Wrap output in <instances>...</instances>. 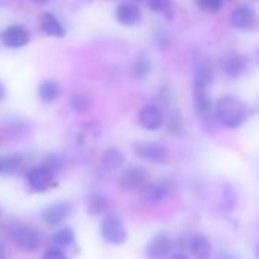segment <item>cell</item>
Here are the masks:
<instances>
[{
	"label": "cell",
	"mask_w": 259,
	"mask_h": 259,
	"mask_svg": "<svg viewBox=\"0 0 259 259\" xmlns=\"http://www.w3.org/2000/svg\"><path fill=\"white\" fill-rule=\"evenodd\" d=\"M141 199L146 202V203H150V205H158L161 202H164L170 191H171V187L167 184V182H146L141 188Z\"/></svg>",
	"instance_id": "obj_11"
},
{
	"label": "cell",
	"mask_w": 259,
	"mask_h": 259,
	"mask_svg": "<svg viewBox=\"0 0 259 259\" xmlns=\"http://www.w3.org/2000/svg\"><path fill=\"white\" fill-rule=\"evenodd\" d=\"M173 250V240L167 232H158L146 246V256L149 259H165Z\"/></svg>",
	"instance_id": "obj_5"
},
{
	"label": "cell",
	"mask_w": 259,
	"mask_h": 259,
	"mask_svg": "<svg viewBox=\"0 0 259 259\" xmlns=\"http://www.w3.org/2000/svg\"><path fill=\"white\" fill-rule=\"evenodd\" d=\"M124 164V155L118 147H109L102 156V167L108 171H115Z\"/></svg>",
	"instance_id": "obj_20"
},
{
	"label": "cell",
	"mask_w": 259,
	"mask_h": 259,
	"mask_svg": "<svg viewBox=\"0 0 259 259\" xmlns=\"http://www.w3.org/2000/svg\"><path fill=\"white\" fill-rule=\"evenodd\" d=\"M44 167H47L50 171H58L61 167H62V158L59 156V155H50V156H47L46 158V161H44V164H42Z\"/></svg>",
	"instance_id": "obj_28"
},
{
	"label": "cell",
	"mask_w": 259,
	"mask_h": 259,
	"mask_svg": "<svg viewBox=\"0 0 259 259\" xmlns=\"http://www.w3.org/2000/svg\"><path fill=\"white\" fill-rule=\"evenodd\" d=\"M193 96H194V108H196L197 114L202 115L203 118L209 117L211 111H212V100L208 96V87L194 82Z\"/></svg>",
	"instance_id": "obj_14"
},
{
	"label": "cell",
	"mask_w": 259,
	"mask_h": 259,
	"mask_svg": "<svg viewBox=\"0 0 259 259\" xmlns=\"http://www.w3.org/2000/svg\"><path fill=\"white\" fill-rule=\"evenodd\" d=\"M85 2H87V3H88V2H91V0H85Z\"/></svg>",
	"instance_id": "obj_36"
},
{
	"label": "cell",
	"mask_w": 259,
	"mask_h": 259,
	"mask_svg": "<svg viewBox=\"0 0 259 259\" xmlns=\"http://www.w3.org/2000/svg\"><path fill=\"white\" fill-rule=\"evenodd\" d=\"M53 171H50L47 167L44 165H38L29 170L26 181L29 188L33 193H44L47 191L52 185H53Z\"/></svg>",
	"instance_id": "obj_6"
},
{
	"label": "cell",
	"mask_w": 259,
	"mask_h": 259,
	"mask_svg": "<svg viewBox=\"0 0 259 259\" xmlns=\"http://www.w3.org/2000/svg\"><path fill=\"white\" fill-rule=\"evenodd\" d=\"M138 123L146 131H158L164 126V114L162 109L156 105H146L140 109L138 114Z\"/></svg>",
	"instance_id": "obj_10"
},
{
	"label": "cell",
	"mask_w": 259,
	"mask_h": 259,
	"mask_svg": "<svg viewBox=\"0 0 259 259\" xmlns=\"http://www.w3.org/2000/svg\"><path fill=\"white\" fill-rule=\"evenodd\" d=\"M41 259H68V256H67L61 249L52 247V249H49V250L44 252V255H42V258Z\"/></svg>",
	"instance_id": "obj_30"
},
{
	"label": "cell",
	"mask_w": 259,
	"mask_h": 259,
	"mask_svg": "<svg viewBox=\"0 0 259 259\" xmlns=\"http://www.w3.org/2000/svg\"><path fill=\"white\" fill-rule=\"evenodd\" d=\"M147 182V170L140 165L127 167L120 176V188L124 191H137Z\"/></svg>",
	"instance_id": "obj_7"
},
{
	"label": "cell",
	"mask_w": 259,
	"mask_h": 259,
	"mask_svg": "<svg viewBox=\"0 0 259 259\" xmlns=\"http://www.w3.org/2000/svg\"><path fill=\"white\" fill-rule=\"evenodd\" d=\"M91 105H93V102H91L90 96H87V94H76V96H73L71 100H70L71 109H73L74 112H77V114L87 112V111L91 108Z\"/></svg>",
	"instance_id": "obj_25"
},
{
	"label": "cell",
	"mask_w": 259,
	"mask_h": 259,
	"mask_svg": "<svg viewBox=\"0 0 259 259\" xmlns=\"http://www.w3.org/2000/svg\"><path fill=\"white\" fill-rule=\"evenodd\" d=\"M74 238H76L74 231H73L71 228L65 226V228L58 229V231L53 234L52 241L55 243L56 247H68V246H71V244L74 243Z\"/></svg>",
	"instance_id": "obj_23"
},
{
	"label": "cell",
	"mask_w": 259,
	"mask_h": 259,
	"mask_svg": "<svg viewBox=\"0 0 259 259\" xmlns=\"http://www.w3.org/2000/svg\"><path fill=\"white\" fill-rule=\"evenodd\" d=\"M134 150H135V155L138 158H141L147 162H153V164H162L168 156L167 149L162 144L153 143V141L138 143V144H135Z\"/></svg>",
	"instance_id": "obj_9"
},
{
	"label": "cell",
	"mask_w": 259,
	"mask_h": 259,
	"mask_svg": "<svg viewBox=\"0 0 259 259\" xmlns=\"http://www.w3.org/2000/svg\"><path fill=\"white\" fill-rule=\"evenodd\" d=\"M214 80V70L206 59H197L194 62V82L200 85H211Z\"/></svg>",
	"instance_id": "obj_19"
},
{
	"label": "cell",
	"mask_w": 259,
	"mask_h": 259,
	"mask_svg": "<svg viewBox=\"0 0 259 259\" xmlns=\"http://www.w3.org/2000/svg\"><path fill=\"white\" fill-rule=\"evenodd\" d=\"M155 42L156 46L162 50V49H167L170 46V36L165 30H158L156 35H155Z\"/></svg>",
	"instance_id": "obj_29"
},
{
	"label": "cell",
	"mask_w": 259,
	"mask_h": 259,
	"mask_svg": "<svg viewBox=\"0 0 259 259\" xmlns=\"http://www.w3.org/2000/svg\"><path fill=\"white\" fill-rule=\"evenodd\" d=\"M85 206H87V212L90 215H102L109 208V199L103 193L96 191V193H91L87 196Z\"/></svg>",
	"instance_id": "obj_15"
},
{
	"label": "cell",
	"mask_w": 259,
	"mask_h": 259,
	"mask_svg": "<svg viewBox=\"0 0 259 259\" xmlns=\"http://www.w3.org/2000/svg\"><path fill=\"white\" fill-rule=\"evenodd\" d=\"M33 2H36V3H46V2H49V0H33Z\"/></svg>",
	"instance_id": "obj_34"
},
{
	"label": "cell",
	"mask_w": 259,
	"mask_h": 259,
	"mask_svg": "<svg viewBox=\"0 0 259 259\" xmlns=\"http://www.w3.org/2000/svg\"><path fill=\"white\" fill-rule=\"evenodd\" d=\"M135 2H144V0H135Z\"/></svg>",
	"instance_id": "obj_35"
},
{
	"label": "cell",
	"mask_w": 259,
	"mask_h": 259,
	"mask_svg": "<svg viewBox=\"0 0 259 259\" xmlns=\"http://www.w3.org/2000/svg\"><path fill=\"white\" fill-rule=\"evenodd\" d=\"M73 211H74V206L71 202H68V200L55 202V203L47 205L41 211V220L46 226L56 228V226L62 225L64 222H67L73 215Z\"/></svg>",
	"instance_id": "obj_4"
},
{
	"label": "cell",
	"mask_w": 259,
	"mask_h": 259,
	"mask_svg": "<svg viewBox=\"0 0 259 259\" xmlns=\"http://www.w3.org/2000/svg\"><path fill=\"white\" fill-rule=\"evenodd\" d=\"M5 96H6V90H5V87L2 85V82H0V102L5 99Z\"/></svg>",
	"instance_id": "obj_32"
},
{
	"label": "cell",
	"mask_w": 259,
	"mask_h": 259,
	"mask_svg": "<svg viewBox=\"0 0 259 259\" xmlns=\"http://www.w3.org/2000/svg\"><path fill=\"white\" fill-rule=\"evenodd\" d=\"M100 235L108 244L120 246L127 241V231L123 220L115 214L103 215L100 222Z\"/></svg>",
	"instance_id": "obj_2"
},
{
	"label": "cell",
	"mask_w": 259,
	"mask_h": 259,
	"mask_svg": "<svg viewBox=\"0 0 259 259\" xmlns=\"http://www.w3.org/2000/svg\"><path fill=\"white\" fill-rule=\"evenodd\" d=\"M147 6L153 12L161 14V12H167L171 8V0H147Z\"/></svg>",
	"instance_id": "obj_27"
},
{
	"label": "cell",
	"mask_w": 259,
	"mask_h": 259,
	"mask_svg": "<svg viewBox=\"0 0 259 259\" xmlns=\"http://www.w3.org/2000/svg\"><path fill=\"white\" fill-rule=\"evenodd\" d=\"M132 71H134V76H135L138 80L146 79V77L150 74V71H152V62H150V59H149L146 55H140V56L137 58V61L134 62Z\"/></svg>",
	"instance_id": "obj_24"
},
{
	"label": "cell",
	"mask_w": 259,
	"mask_h": 259,
	"mask_svg": "<svg viewBox=\"0 0 259 259\" xmlns=\"http://www.w3.org/2000/svg\"><path fill=\"white\" fill-rule=\"evenodd\" d=\"M190 250L196 259H209L211 252H212V246H211L208 237L197 234L190 241Z\"/></svg>",
	"instance_id": "obj_17"
},
{
	"label": "cell",
	"mask_w": 259,
	"mask_h": 259,
	"mask_svg": "<svg viewBox=\"0 0 259 259\" xmlns=\"http://www.w3.org/2000/svg\"><path fill=\"white\" fill-rule=\"evenodd\" d=\"M0 39H2V44L5 47H8V49H21L29 42L30 35H29V30L24 26L11 24L2 32Z\"/></svg>",
	"instance_id": "obj_8"
},
{
	"label": "cell",
	"mask_w": 259,
	"mask_h": 259,
	"mask_svg": "<svg viewBox=\"0 0 259 259\" xmlns=\"http://www.w3.org/2000/svg\"><path fill=\"white\" fill-rule=\"evenodd\" d=\"M41 30L46 35L56 36V38H61V36L65 35V29H64L62 23L52 12H44L42 14V17H41Z\"/></svg>",
	"instance_id": "obj_16"
},
{
	"label": "cell",
	"mask_w": 259,
	"mask_h": 259,
	"mask_svg": "<svg viewBox=\"0 0 259 259\" xmlns=\"http://www.w3.org/2000/svg\"><path fill=\"white\" fill-rule=\"evenodd\" d=\"M21 165H23L21 155H6L0 158V173L14 175L20 170Z\"/></svg>",
	"instance_id": "obj_22"
},
{
	"label": "cell",
	"mask_w": 259,
	"mask_h": 259,
	"mask_svg": "<svg viewBox=\"0 0 259 259\" xmlns=\"http://www.w3.org/2000/svg\"><path fill=\"white\" fill-rule=\"evenodd\" d=\"M247 115L246 103L235 96H223L215 105V117L228 129H238L247 120Z\"/></svg>",
	"instance_id": "obj_1"
},
{
	"label": "cell",
	"mask_w": 259,
	"mask_h": 259,
	"mask_svg": "<svg viewBox=\"0 0 259 259\" xmlns=\"http://www.w3.org/2000/svg\"><path fill=\"white\" fill-rule=\"evenodd\" d=\"M197 2V6L206 12H211V14H217L220 12V9L223 8L225 2L223 0H196Z\"/></svg>",
	"instance_id": "obj_26"
},
{
	"label": "cell",
	"mask_w": 259,
	"mask_h": 259,
	"mask_svg": "<svg viewBox=\"0 0 259 259\" xmlns=\"http://www.w3.org/2000/svg\"><path fill=\"white\" fill-rule=\"evenodd\" d=\"M219 259H235V258H234V256H231V255H228V253H225V255L222 253V255H220V258H219Z\"/></svg>",
	"instance_id": "obj_33"
},
{
	"label": "cell",
	"mask_w": 259,
	"mask_h": 259,
	"mask_svg": "<svg viewBox=\"0 0 259 259\" xmlns=\"http://www.w3.org/2000/svg\"><path fill=\"white\" fill-rule=\"evenodd\" d=\"M246 67H247V62L241 55H229L223 61V70L232 79L240 77L246 71Z\"/></svg>",
	"instance_id": "obj_18"
},
{
	"label": "cell",
	"mask_w": 259,
	"mask_h": 259,
	"mask_svg": "<svg viewBox=\"0 0 259 259\" xmlns=\"http://www.w3.org/2000/svg\"><path fill=\"white\" fill-rule=\"evenodd\" d=\"M170 259H190L185 253H182V252H176V253H173V255H170Z\"/></svg>",
	"instance_id": "obj_31"
},
{
	"label": "cell",
	"mask_w": 259,
	"mask_h": 259,
	"mask_svg": "<svg viewBox=\"0 0 259 259\" xmlns=\"http://www.w3.org/2000/svg\"><path fill=\"white\" fill-rule=\"evenodd\" d=\"M9 234L14 240V243L24 252H33L39 247L41 244V234L24 223L15 222L9 228Z\"/></svg>",
	"instance_id": "obj_3"
},
{
	"label": "cell",
	"mask_w": 259,
	"mask_h": 259,
	"mask_svg": "<svg viewBox=\"0 0 259 259\" xmlns=\"http://www.w3.org/2000/svg\"><path fill=\"white\" fill-rule=\"evenodd\" d=\"M115 18L123 26H135L141 21V9L137 3L123 2L115 9Z\"/></svg>",
	"instance_id": "obj_12"
},
{
	"label": "cell",
	"mask_w": 259,
	"mask_h": 259,
	"mask_svg": "<svg viewBox=\"0 0 259 259\" xmlns=\"http://www.w3.org/2000/svg\"><path fill=\"white\" fill-rule=\"evenodd\" d=\"M61 94V88H59V83L55 82V80H44L39 83L38 87V97L41 102L44 103H53Z\"/></svg>",
	"instance_id": "obj_21"
},
{
	"label": "cell",
	"mask_w": 259,
	"mask_h": 259,
	"mask_svg": "<svg viewBox=\"0 0 259 259\" xmlns=\"http://www.w3.org/2000/svg\"><path fill=\"white\" fill-rule=\"evenodd\" d=\"M255 21H256V12L253 8H250L247 5H241V6L235 8L231 14L232 26L237 29H241V30L252 29Z\"/></svg>",
	"instance_id": "obj_13"
}]
</instances>
